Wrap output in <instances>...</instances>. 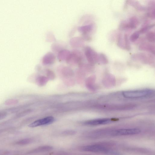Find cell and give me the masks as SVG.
Segmentation results:
<instances>
[{
	"label": "cell",
	"instance_id": "1",
	"mask_svg": "<svg viewBox=\"0 0 155 155\" xmlns=\"http://www.w3.org/2000/svg\"><path fill=\"white\" fill-rule=\"evenodd\" d=\"M153 91L150 89H144L123 91L122 94L125 98H142L153 94Z\"/></svg>",
	"mask_w": 155,
	"mask_h": 155
},
{
	"label": "cell",
	"instance_id": "2",
	"mask_svg": "<svg viewBox=\"0 0 155 155\" xmlns=\"http://www.w3.org/2000/svg\"><path fill=\"white\" fill-rule=\"evenodd\" d=\"M83 151L91 152L101 153L110 155L111 150L102 145L95 144L86 145L82 147Z\"/></svg>",
	"mask_w": 155,
	"mask_h": 155
},
{
	"label": "cell",
	"instance_id": "3",
	"mask_svg": "<svg viewBox=\"0 0 155 155\" xmlns=\"http://www.w3.org/2000/svg\"><path fill=\"white\" fill-rule=\"evenodd\" d=\"M140 132L141 130L138 128L123 129L114 131L111 135L115 136H130L138 134Z\"/></svg>",
	"mask_w": 155,
	"mask_h": 155
},
{
	"label": "cell",
	"instance_id": "4",
	"mask_svg": "<svg viewBox=\"0 0 155 155\" xmlns=\"http://www.w3.org/2000/svg\"><path fill=\"white\" fill-rule=\"evenodd\" d=\"M55 121L54 118L52 116H49L38 120L30 124L29 126L31 128H34L41 126L50 124Z\"/></svg>",
	"mask_w": 155,
	"mask_h": 155
},
{
	"label": "cell",
	"instance_id": "5",
	"mask_svg": "<svg viewBox=\"0 0 155 155\" xmlns=\"http://www.w3.org/2000/svg\"><path fill=\"white\" fill-rule=\"evenodd\" d=\"M111 120L109 118H98L86 121L84 124L89 126H97L107 124L111 122Z\"/></svg>",
	"mask_w": 155,
	"mask_h": 155
},
{
	"label": "cell",
	"instance_id": "6",
	"mask_svg": "<svg viewBox=\"0 0 155 155\" xmlns=\"http://www.w3.org/2000/svg\"><path fill=\"white\" fill-rule=\"evenodd\" d=\"M85 54L88 61L91 62H93L98 58V56L97 53L89 47L86 48Z\"/></svg>",
	"mask_w": 155,
	"mask_h": 155
},
{
	"label": "cell",
	"instance_id": "7",
	"mask_svg": "<svg viewBox=\"0 0 155 155\" xmlns=\"http://www.w3.org/2000/svg\"><path fill=\"white\" fill-rule=\"evenodd\" d=\"M138 24V20L136 17H132L131 18L130 22L127 26L131 28H135Z\"/></svg>",
	"mask_w": 155,
	"mask_h": 155
},
{
	"label": "cell",
	"instance_id": "8",
	"mask_svg": "<svg viewBox=\"0 0 155 155\" xmlns=\"http://www.w3.org/2000/svg\"><path fill=\"white\" fill-rule=\"evenodd\" d=\"M53 149V147L49 146H41L38 147L34 150L35 152H46L51 150Z\"/></svg>",
	"mask_w": 155,
	"mask_h": 155
},
{
	"label": "cell",
	"instance_id": "9",
	"mask_svg": "<svg viewBox=\"0 0 155 155\" xmlns=\"http://www.w3.org/2000/svg\"><path fill=\"white\" fill-rule=\"evenodd\" d=\"M147 38L148 40L152 43H154L155 41V33L152 32H151L147 34Z\"/></svg>",
	"mask_w": 155,
	"mask_h": 155
},
{
	"label": "cell",
	"instance_id": "10",
	"mask_svg": "<svg viewBox=\"0 0 155 155\" xmlns=\"http://www.w3.org/2000/svg\"><path fill=\"white\" fill-rule=\"evenodd\" d=\"M140 34L139 31H136L130 37V40L133 42L136 41L139 37Z\"/></svg>",
	"mask_w": 155,
	"mask_h": 155
},
{
	"label": "cell",
	"instance_id": "11",
	"mask_svg": "<svg viewBox=\"0 0 155 155\" xmlns=\"http://www.w3.org/2000/svg\"><path fill=\"white\" fill-rule=\"evenodd\" d=\"M91 26L89 25L81 27L80 30L83 33H87L90 31L91 30Z\"/></svg>",
	"mask_w": 155,
	"mask_h": 155
},
{
	"label": "cell",
	"instance_id": "12",
	"mask_svg": "<svg viewBox=\"0 0 155 155\" xmlns=\"http://www.w3.org/2000/svg\"><path fill=\"white\" fill-rule=\"evenodd\" d=\"M32 141L30 139H26L20 141L18 143L20 145H25L31 143Z\"/></svg>",
	"mask_w": 155,
	"mask_h": 155
},
{
	"label": "cell",
	"instance_id": "13",
	"mask_svg": "<svg viewBox=\"0 0 155 155\" xmlns=\"http://www.w3.org/2000/svg\"><path fill=\"white\" fill-rule=\"evenodd\" d=\"M125 46L127 48L129 49V43L128 39V37L127 35H125Z\"/></svg>",
	"mask_w": 155,
	"mask_h": 155
},
{
	"label": "cell",
	"instance_id": "14",
	"mask_svg": "<svg viewBox=\"0 0 155 155\" xmlns=\"http://www.w3.org/2000/svg\"><path fill=\"white\" fill-rule=\"evenodd\" d=\"M66 135H73V134H75V132L73 131H66L64 133Z\"/></svg>",
	"mask_w": 155,
	"mask_h": 155
}]
</instances>
